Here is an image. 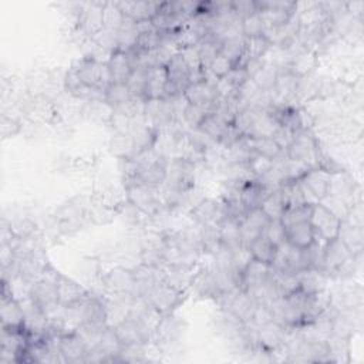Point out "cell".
I'll list each match as a JSON object with an SVG mask.
<instances>
[{
  "label": "cell",
  "mask_w": 364,
  "mask_h": 364,
  "mask_svg": "<svg viewBox=\"0 0 364 364\" xmlns=\"http://www.w3.org/2000/svg\"><path fill=\"white\" fill-rule=\"evenodd\" d=\"M104 286L118 294H127L131 293L134 294V287H135V277H134V270L117 266L111 269L102 279Z\"/></svg>",
  "instance_id": "e0dca14e"
},
{
  "label": "cell",
  "mask_w": 364,
  "mask_h": 364,
  "mask_svg": "<svg viewBox=\"0 0 364 364\" xmlns=\"http://www.w3.org/2000/svg\"><path fill=\"white\" fill-rule=\"evenodd\" d=\"M246 165H247L250 173L253 175V178H259V176H263L264 173H267L273 168L274 159L263 156L256 152H250Z\"/></svg>",
  "instance_id": "b9f144b4"
},
{
  "label": "cell",
  "mask_w": 364,
  "mask_h": 364,
  "mask_svg": "<svg viewBox=\"0 0 364 364\" xmlns=\"http://www.w3.org/2000/svg\"><path fill=\"white\" fill-rule=\"evenodd\" d=\"M127 196L129 203L145 215H155L159 210V200L155 196V188L138 182L135 178H127Z\"/></svg>",
  "instance_id": "52a82bcc"
},
{
  "label": "cell",
  "mask_w": 364,
  "mask_h": 364,
  "mask_svg": "<svg viewBox=\"0 0 364 364\" xmlns=\"http://www.w3.org/2000/svg\"><path fill=\"white\" fill-rule=\"evenodd\" d=\"M57 296L60 307H73L82 301L88 293L77 282L58 274L57 276Z\"/></svg>",
  "instance_id": "d6986e66"
},
{
  "label": "cell",
  "mask_w": 364,
  "mask_h": 364,
  "mask_svg": "<svg viewBox=\"0 0 364 364\" xmlns=\"http://www.w3.org/2000/svg\"><path fill=\"white\" fill-rule=\"evenodd\" d=\"M195 181V164L188 158H175L166 168V189L185 193L193 186Z\"/></svg>",
  "instance_id": "277c9868"
},
{
  "label": "cell",
  "mask_w": 364,
  "mask_h": 364,
  "mask_svg": "<svg viewBox=\"0 0 364 364\" xmlns=\"http://www.w3.org/2000/svg\"><path fill=\"white\" fill-rule=\"evenodd\" d=\"M313 205L314 203H301L296 206H287L280 218V222L284 228L300 222H309L313 213Z\"/></svg>",
  "instance_id": "8d00e7d4"
},
{
  "label": "cell",
  "mask_w": 364,
  "mask_h": 364,
  "mask_svg": "<svg viewBox=\"0 0 364 364\" xmlns=\"http://www.w3.org/2000/svg\"><path fill=\"white\" fill-rule=\"evenodd\" d=\"M324 273L334 274L351 256L350 249L338 239L333 237L324 242Z\"/></svg>",
  "instance_id": "9a60e30c"
},
{
  "label": "cell",
  "mask_w": 364,
  "mask_h": 364,
  "mask_svg": "<svg viewBox=\"0 0 364 364\" xmlns=\"http://www.w3.org/2000/svg\"><path fill=\"white\" fill-rule=\"evenodd\" d=\"M269 193H270V191L263 188L257 182V179L253 178L243 183V186L240 189V199L247 209H253V208H259Z\"/></svg>",
  "instance_id": "f1b7e54d"
},
{
  "label": "cell",
  "mask_w": 364,
  "mask_h": 364,
  "mask_svg": "<svg viewBox=\"0 0 364 364\" xmlns=\"http://www.w3.org/2000/svg\"><path fill=\"white\" fill-rule=\"evenodd\" d=\"M165 68H166V75H168V81H166V87H165V98H171L178 94H183V91L191 84L192 73L179 51L172 54V57L166 63Z\"/></svg>",
  "instance_id": "5b68a950"
},
{
  "label": "cell",
  "mask_w": 364,
  "mask_h": 364,
  "mask_svg": "<svg viewBox=\"0 0 364 364\" xmlns=\"http://www.w3.org/2000/svg\"><path fill=\"white\" fill-rule=\"evenodd\" d=\"M111 82L127 84L134 71V63L127 51L114 50L107 61Z\"/></svg>",
  "instance_id": "ac0fdd59"
},
{
  "label": "cell",
  "mask_w": 364,
  "mask_h": 364,
  "mask_svg": "<svg viewBox=\"0 0 364 364\" xmlns=\"http://www.w3.org/2000/svg\"><path fill=\"white\" fill-rule=\"evenodd\" d=\"M245 46H246V37L243 34L228 36L222 40L220 54H223L225 57L232 60L235 64H237L245 53Z\"/></svg>",
  "instance_id": "d590c367"
},
{
  "label": "cell",
  "mask_w": 364,
  "mask_h": 364,
  "mask_svg": "<svg viewBox=\"0 0 364 364\" xmlns=\"http://www.w3.org/2000/svg\"><path fill=\"white\" fill-rule=\"evenodd\" d=\"M228 125H229V124H226L223 119H220L216 114L208 112L196 129L202 131V132H203L206 136H209L213 142H218L219 138L222 136L225 128H226Z\"/></svg>",
  "instance_id": "74e56055"
},
{
  "label": "cell",
  "mask_w": 364,
  "mask_h": 364,
  "mask_svg": "<svg viewBox=\"0 0 364 364\" xmlns=\"http://www.w3.org/2000/svg\"><path fill=\"white\" fill-rule=\"evenodd\" d=\"M264 31H266V27L259 11H255L242 18V34L246 38L263 36Z\"/></svg>",
  "instance_id": "60d3db41"
},
{
  "label": "cell",
  "mask_w": 364,
  "mask_h": 364,
  "mask_svg": "<svg viewBox=\"0 0 364 364\" xmlns=\"http://www.w3.org/2000/svg\"><path fill=\"white\" fill-rule=\"evenodd\" d=\"M111 152L119 158H129L132 156V139L131 135H122V134H115V136L109 142Z\"/></svg>",
  "instance_id": "7bdbcfd3"
},
{
  "label": "cell",
  "mask_w": 364,
  "mask_h": 364,
  "mask_svg": "<svg viewBox=\"0 0 364 364\" xmlns=\"http://www.w3.org/2000/svg\"><path fill=\"white\" fill-rule=\"evenodd\" d=\"M270 218L264 213V210L259 208L249 209L245 219L240 222V233L243 246L247 247L253 239H256L259 235H262L269 225Z\"/></svg>",
  "instance_id": "4fadbf2b"
},
{
  "label": "cell",
  "mask_w": 364,
  "mask_h": 364,
  "mask_svg": "<svg viewBox=\"0 0 364 364\" xmlns=\"http://www.w3.org/2000/svg\"><path fill=\"white\" fill-rule=\"evenodd\" d=\"M71 70L84 85L105 91V88L111 84L107 63H101L94 57L81 58Z\"/></svg>",
  "instance_id": "7a4b0ae2"
},
{
  "label": "cell",
  "mask_w": 364,
  "mask_h": 364,
  "mask_svg": "<svg viewBox=\"0 0 364 364\" xmlns=\"http://www.w3.org/2000/svg\"><path fill=\"white\" fill-rule=\"evenodd\" d=\"M299 277V289L307 294H316L326 290L327 274L320 270L307 269L297 274Z\"/></svg>",
  "instance_id": "83f0119b"
},
{
  "label": "cell",
  "mask_w": 364,
  "mask_h": 364,
  "mask_svg": "<svg viewBox=\"0 0 364 364\" xmlns=\"http://www.w3.org/2000/svg\"><path fill=\"white\" fill-rule=\"evenodd\" d=\"M104 3L105 1H88V3L80 4V11H78L80 28L85 34H90L91 37L104 28V24H102Z\"/></svg>",
  "instance_id": "5bb4252c"
},
{
  "label": "cell",
  "mask_w": 364,
  "mask_h": 364,
  "mask_svg": "<svg viewBox=\"0 0 364 364\" xmlns=\"http://www.w3.org/2000/svg\"><path fill=\"white\" fill-rule=\"evenodd\" d=\"M0 318H1V328H17L24 330V314L23 309L17 299L11 296L1 297V307H0Z\"/></svg>",
  "instance_id": "44dd1931"
},
{
  "label": "cell",
  "mask_w": 364,
  "mask_h": 364,
  "mask_svg": "<svg viewBox=\"0 0 364 364\" xmlns=\"http://www.w3.org/2000/svg\"><path fill=\"white\" fill-rule=\"evenodd\" d=\"M260 208L264 210V213L270 218V219H280L284 209H286V202L284 198L280 192V188L274 189L273 192H270L264 200L262 202Z\"/></svg>",
  "instance_id": "f35d334b"
},
{
  "label": "cell",
  "mask_w": 364,
  "mask_h": 364,
  "mask_svg": "<svg viewBox=\"0 0 364 364\" xmlns=\"http://www.w3.org/2000/svg\"><path fill=\"white\" fill-rule=\"evenodd\" d=\"M208 112L210 111L205 107L188 104L182 112V117H183V121L191 127V129H196Z\"/></svg>",
  "instance_id": "ee69618b"
},
{
  "label": "cell",
  "mask_w": 364,
  "mask_h": 364,
  "mask_svg": "<svg viewBox=\"0 0 364 364\" xmlns=\"http://www.w3.org/2000/svg\"><path fill=\"white\" fill-rule=\"evenodd\" d=\"M109 121L112 128L115 129V134H122V135H129L132 129V118L127 115L125 112L114 109L109 115Z\"/></svg>",
  "instance_id": "f6af8a7d"
},
{
  "label": "cell",
  "mask_w": 364,
  "mask_h": 364,
  "mask_svg": "<svg viewBox=\"0 0 364 364\" xmlns=\"http://www.w3.org/2000/svg\"><path fill=\"white\" fill-rule=\"evenodd\" d=\"M300 75L294 74L291 70H289L287 67H283L279 70L274 87L272 91H274V95L282 100V101H287L293 97H296L297 94V88L300 84Z\"/></svg>",
  "instance_id": "603a6c76"
},
{
  "label": "cell",
  "mask_w": 364,
  "mask_h": 364,
  "mask_svg": "<svg viewBox=\"0 0 364 364\" xmlns=\"http://www.w3.org/2000/svg\"><path fill=\"white\" fill-rule=\"evenodd\" d=\"M181 297V290L161 282L155 284L145 296L144 299L148 301V304L159 313H168L171 311L178 303Z\"/></svg>",
  "instance_id": "30bf717a"
},
{
  "label": "cell",
  "mask_w": 364,
  "mask_h": 364,
  "mask_svg": "<svg viewBox=\"0 0 364 364\" xmlns=\"http://www.w3.org/2000/svg\"><path fill=\"white\" fill-rule=\"evenodd\" d=\"M283 152L291 161L306 162L314 166L313 161H317L318 144L307 128H301L293 134L290 144L284 148Z\"/></svg>",
  "instance_id": "3957f363"
},
{
  "label": "cell",
  "mask_w": 364,
  "mask_h": 364,
  "mask_svg": "<svg viewBox=\"0 0 364 364\" xmlns=\"http://www.w3.org/2000/svg\"><path fill=\"white\" fill-rule=\"evenodd\" d=\"M60 355L67 363H87L88 348L77 331L60 336Z\"/></svg>",
  "instance_id": "2e32d148"
},
{
  "label": "cell",
  "mask_w": 364,
  "mask_h": 364,
  "mask_svg": "<svg viewBox=\"0 0 364 364\" xmlns=\"http://www.w3.org/2000/svg\"><path fill=\"white\" fill-rule=\"evenodd\" d=\"M192 218L199 225H219L225 219L223 205L215 199H202L193 206Z\"/></svg>",
  "instance_id": "ffe728a7"
},
{
  "label": "cell",
  "mask_w": 364,
  "mask_h": 364,
  "mask_svg": "<svg viewBox=\"0 0 364 364\" xmlns=\"http://www.w3.org/2000/svg\"><path fill=\"white\" fill-rule=\"evenodd\" d=\"M185 331V323L175 316H166L158 323L156 333L165 343H175Z\"/></svg>",
  "instance_id": "4dcf8cb0"
},
{
  "label": "cell",
  "mask_w": 364,
  "mask_h": 364,
  "mask_svg": "<svg viewBox=\"0 0 364 364\" xmlns=\"http://www.w3.org/2000/svg\"><path fill=\"white\" fill-rule=\"evenodd\" d=\"M252 257L255 260H259L262 263H267L270 264L274 255H276V250H277V246L274 243H272L264 233L259 235L256 239H253L250 242V245L247 246Z\"/></svg>",
  "instance_id": "f546056e"
},
{
  "label": "cell",
  "mask_w": 364,
  "mask_h": 364,
  "mask_svg": "<svg viewBox=\"0 0 364 364\" xmlns=\"http://www.w3.org/2000/svg\"><path fill=\"white\" fill-rule=\"evenodd\" d=\"M193 287L196 293L202 297H218L219 290H218V283H216L213 269L209 267V269L200 270L193 280Z\"/></svg>",
  "instance_id": "836d02e7"
},
{
  "label": "cell",
  "mask_w": 364,
  "mask_h": 364,
  "mask_svg": "<svg viewBox=\"0 0 364 364\" xmlns=\"http://www.w3.org/2000/svg\"><path fill=\"white\" fill-rule=\"evenodd\" d=\"M284 233H286V242H289L296 247H309L316 239L314 229L310 220L286 226Z\"/></svg>",
  "instance_id": "484cf974"
},
{
  "label": "cell",
  "mask_w": 364,
  "mask_h": 364,
  "mask_svg": "<svg viewBox=\"0 0 364 364\" xmlns=\"http://www.w3.org/2000/svg\"><path fill=\"white\" fill-rule=\"evenodd\" d=\"M286 330L276 321H270L260 327H256L257 348L266 354H272L284 346Z\"/></svg>",
  "instance_id": "8fae6325"
},
{
  "label": "cell",
  "mask_w": 364,
  "mask_h": 364,
  "mask_svg": "<svg viewBox=\"0 0 364 364\" xmlns=\"http://www.w3.org/2000/svg\"><path fill=\"white\" fill-rule=\"evenodd\" d=\"M57 276L58 274L55 273L53 277H40L28 289L30 297L47 316H53L60 307L57 296Z\"/></svg>",
  "instance_id": "8992f818"
},
{
  "label": "cell",
  "mask_w": 364,
  "mask_h": 364,
  "mask_svg": "<svg viewBox=\"0 0 364 364\" xmlns=\"http://www.w3.org/2000/svg\"><path fill=\"white\" fill-rule=\"evenodd\" d=\"M246 142L252 152L260 154L272 159H276L283 154V149L272 136H249L246 138Z\"/></svg>",
  "instance_id": "1f68e13d"
},
{
  "label": "cell",
  "mask_w": 364,
  "mask_h": 364,
  "mask_svg": "<svg viewBox=\"0 0 364 364\" xmlns=\"http://www.w3.org/2000/svg\"><path fill=\"white\" fill-rule=\"evenodd\" d=\"M280 67H277L276 64L272 63H262L259 65V68L250 75V78L253 80V82L259 87V90L262 91H272L277 78Z\"/></svg>",
  "instance_id": "d6a6232c"
},
{
  "label": "cell",
  "mask_w": 364,
  "mask_h": 364,
  "mask_svg": "<svg viewBox=\"0 0 364 364\" xmlns=\"http://www.w3.org/2000/svg\"><path fill=\"white\" fill-rule=\"evenodd\" d=\"M340 222V218L334 215L324 203L317 202L313 205L310 223L314 229L316 239H321L326 242L333 237H337Z\"/></svg>",
  "instance_id": "ba28073f"
},
{
  "label": "cell",
  "mask_w": 364,
  "mask_h": 364,
  "mask_svg": "<svg viewBox=\"0 0 364 364\" xmlns=\"http://www.w3.org/2000/svg\"><path fill=\"white\" fill-rule=\"evenodd\" d=\"M219 235H220V242L225 247L230 249L232 252L240 249L243 246L242 240V233H240V223L235 219L225 218L219 223Z\"/></svg>",
  "instance_id": "4316f807"
},
{
  "label": "cell",
  "mask_w": 364,
  "mask_h": 364,
  "mask_svg": "<svg viewBox=\"0 0 364 364\" xmlns=\"http://www.w3.org/2000/svg\"><path fill=\"white\" fill-rule=\"evenodd\" d=\"M266 237L274 243L276 246L282 245L283 242H286V233H284V226L283 223L280 222V219H270L269 225L266 226L264 232Z\"/></svg>",
  "instance_id": "7dc6e473"
},
{
  "label": "cell",
  "mask_w": 364,
  "mask_h": 364,
  "mask_svg": "<svg viewBox=\"0 0 364 364\" xmlns=\"http://www.w3.org/2000/svg\"><path fill=\"white\" fill-rule=\"evenodd\" d=\"M132 98V92L127 84L111 82L104 92V101L112 108L117 109L127 104Z\"/></svg>",
  "instance_id": "e575fe53"
},
{
  "label": "cell",
  "mask_w": 364,
  "mask_h": 364,
  "mask_svg": "<svg viewBox=\"0 0 364 364\" xmlns=\"http://www.w3.org/2000/svg\"><path fill=\"white\" fill-rule=\"evenodd\" d=\"M337 237L350 249V252L355 256L361 253L363 247V229L360 225L351 223L347 219H343L340 222Z\"/></svg>",
  "instance_id": "d4e9b609"
},
{
  "label": "cell",
  "mask_w": 364,
  "mask_h": 364,
  "mask_svg": "<svg viewBox=\"0 0 364 364\" xmlns=\"http://www.w3.org/2000/svg\"><path fill=\"white\" fill-rule=\"evenodd\" d=\"M166 81H168V75H166V68L164 65L151 67L148 70V75H146L144 97L146 100L165 98Z\"/></svg>",
  "instance_id": "cb8c5ba5"
},
{
  "label": "cell",
  "mask_w": 364,
  "mask_h": 364,
  "mask_svg": "<svg viewBox=\"0 0 364 364\" xmlns=\"http://www.w3.org/2000/svg\"><path fill=\"white\" fill-rule=\"evenodd\" d=\"M124 20V14L117 1H105L102 7V24L107 30L118 31Z\"/></svg>",
  "instance_id": "ab89813d"
},
{
  "label": "cell",
  "mask_w": 364,
  "mask_h": 364,
  "mask_svg": "<svg viewBox=\"0 0 364 364\" xmlns=\"http://www.w3.org/2000/svg\"><path fill=\"white\" fill-rule=\"evenodd\" d=\"M114 330L122 347L144 346L149 338L148 323L131 316H127L122 321L114 326Z\"/></svg>",
  "instance_id": "9c48e42d"
},
{
  "label": "cell",
  "mask_w": 364,
  "mask_h": 364,
  "mask_svg": "<svg viewBox=\"0 0 364 364\" xmlns=\"http://www.w3.org/2000/svg\"><path fill=\"white\" fill-rule=\"evenodd\" d=\"M183 95L188 101V104L193 105H200L208 108L209 111L212 109L215 101L218 100V91H216V84H212L206 81L205 78L199 81H193L188 85V88L183 91Z\"/></svg>",
  "instance_id": "7c38bea8"
},
{
  "label": "cell",
  "mask_w": 364,
  "mask_h": 364,
  "mask_svg": "<svg viewBox=\"0 0 364 364\" xmlns=\"http://www.w3.org/2000/svg\"><path fill=\"white\" fill-rule=\"evenodd\" d=\"M236 64L229 60L228 57H225L223 54H218L209 64V67L206 68L210 74H213L216 78H223Z\"/></svg>",
  "instance_id": "bcb514c9"
},
{
  "label": "cell",
  "mask_w": 364,
  "mask_h": 364,
  "mask_svg": "<svg viewBox=\"0 0 364 364\" xmlns=\"http://www.w3.org/2000/svg\"><path fill=\"white\" fill-rule=\"evenodd\" d=\"M331 175L321 168L309 169L297 182L309 203L323 202L331 191Z\"/></svg>",
  "instance_id": "6da1fadb"
},
{
  "label": "cell",
  "mask_w": 364,
  "mask_h": 364,
  "mask_svg": "<svg viewBox=\"0 0 364 364\" xmlns=\"http://www.w3.org/2000/svg\"><path fill=\"white\" fill-rule=\"evenodd\" d=\"M122 14L134 21L151 20L159 10V1H117Z\"/></svg>",
  "instance_id": "7402d4cb"
}]
</instances>
